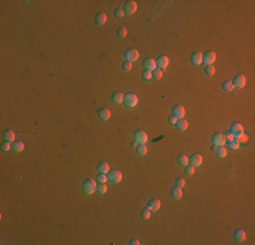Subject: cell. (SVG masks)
I'll list each match as a JSON object with an SVG mask.
<instances>
[{"mask_svg":"<svg viewBox=\"0 0 255 245\" xmlns=\"http://www.w3.org/2000/svg\"><path fill=\"white\" fill-rule=\"evenodd\" d=\"M137 103H138V97L136 95V94H133V93H128L124 97V105L126 106L128 109H133V108H136V106H137Z\"/></svg>","mask_w":255,"mask_h":245,"instance_id":"6da1fadb","label":"cell"},{"mask_svg":"<svg viewBox=\"0 0 255 245\" xmlns=\"http://www.w3.org/2000/svg\"><path fill=\"white\" fill-rule=\"evenodd\" d=\"M212 144L213 146H216L217 149L219 147H224L225 144H227V139H225V136H224V134H221V132H216V134H213L212 135Z\"/></svg>","mask_w":255,"mask_h":245,"instance_id":"7a4b0ae2","label":"cell"},{"mask_svg":"<svg viewBox=\"0 0 255 245\" xmlns=\"http://www.w3.org/2000/svg\"><path fill=\"white\" fill-rule=\"evenodd\" d=\"M96 191V183L92 178H87L83 183V192L84 195H92Z\"/></svg>","mask_w":255,"mask_h":245,"instance_id":"3957f363","label":"cell"},{"mask_svg":"<svg viewBox=\"0 0 255 245\" xmlns=\"http://www.w3.org/2000/svg\"><path fill=\"white\" fill-rule=\"evenodd\" d=\"M229 134H232V136H234L235 139H238L239 136H242V135L244 134L243 125H242L240 122H234V124L231 125V128H229Z\"/></svg>","mask_w":255,"mask_h":245,"instance_id":"277c9868","label":"cell"},{"mask_svg":"<svg viewBox=\"0 0 255 245\" xmlns=\"http://www.w3.org/2000/svg\"><path fill=\"white\" fill-rule=\"evenodd\" d=\"M216 53L215 52H212V51H209V52H206V53H204L202 55V63L204 64H206V65H212L213 63L216 61Z\"/></svg>","mask_w":255,"mask_h":245,"instance_id":"5b68a950","label":"cell"},{"mask_svg":"<svg viewBox=\"0 0 255 245\" xmlns=\"http://www.w3.org/2000/svg\"><path fill=\"white\" fill-rule=\"evenodd\" d=\"M107 177H109V181H111L113 184H117V183H121L122 173L119 170H110L107 173Z\"/></svg>","mask_w":255,"mask_h":245,"instance_id":"8992f818","label":"cell"},{"mask_svg":"<svg viewBox=\"0 0 255 245\" xmlns=\"http://www.w3.org/2000/svg\"><path fill=\"white\" fill-rule=\"evenodd\" d=\"M143 68H144V71L153 72L157 68L156 67V60H153V59H151V57L145 59V60L143 61Z\"/></svg>","mask_w":255,"mask_h":245,"instance_id":"52a82bcc","label":"cell"},{"mask_svg":"<svg viewBox=\"0 0 255 245\" xmlns=\"http://www.w3.org/2000/svg\"><path fill=\"white\" fill-rule=\"evenodd\" d=\"M168 64H170V60H168V57H167L166 55H162V56H159V59L156 60V67H157V70H166L167 67H168Z\"/></svg>","mask_w":255,"mask_h":245,"instance_id":"ba28073f","label":"cell"},{"mask_svg":"<svg viewBox=\"0 0 255 245\" xmlns=\"http://www.w3.org/2000/svg\"><path fill=\"white\" fill-rule=\"evenodd\" d=\"M137 10V4L136 2H133V0H130V2H126L124 6V12L128 15H133L134 12Z\"/></svg>","mask_w":255,"mask_h":245,"instance_id":"9c48e42d","label":"cell"},{"mask_svg":"<svg viewBox=\"0 0 255 245\" xmlns=\"http://www.w3.org/2000/svg\"><path fill=\"white\" fill-rule=\"evenodd\" d=\"M134 140H136L138 144H145L148 142L147 132H144V131H136V132H134Z\"/></svg>","mask_w":255,"mask_h":245,"instance_id":"30bf717a","label":"cell"},{"mask_svg":"<svg viewBox=\"0 0 255 245\" xmlns=\"http://www.w3.org/2000/svg\"><path fill=\"white\" fill-rule=\"evenodd\" d=\"M232 84H234V87H236V89H243L246 86V76L244 75H236L234 78Z\"/></svg>","mask_w":255,"mask_h":245,"instance_id":"8fae6325","label":"cell"},{"mask_svg":"<svg viewBox=\"0 0 255 245\" xmlns=\"http://www.w3.org/2000/svg\"><path fill=\"white\" fill-rule=\"evenodd\" d=\"M125 60L130 63L138 60V51H136V49H129V51H126L125 52Z\"/></svg>","mask_w":255,"mask_h":245,"instance_id":"7c38bea8","label":"cell"},{"mask_svg":"<svg viewBox=\"0 0 255 245\" xmlns=\"http://www.w3.org/2000/svg\"><path fill=\"white\" fill-rule=\"evenodd\" d=\"M189 165L194 166V168L201 166L202 165V157H201L200 154H194V155H191V158L189 159Z\"/></svg>","mask_w":255,"mask_h":245,"instance_id":"4fadbf2b","label":"cell"},{"mask_svg":"<svg viewBox=\"0 0 255 245\" xmlns=\"http://www.w3.org/2000/svg\"><path fill=\"white\" fill-rule=\"evenodd\" d=\"M185 113H186V111H185V108L182 105H177V106H174V109H172V115H174L177 119H183Z\"/></svg>","mask_w":255,"mask_h":245,"instance_id":"5bb4252c","label":"cell"},{"mask_svg":"<svg viewBox=\"0 0 255 245\" xmlns=\"http://www.w3.org/2000/svg\"><path fill=\"white\" fill-rule=\"evenodd\" d=\"M190 61L193 63L194 65H201V64H202V53L194 52L193 55L190 56Z\"/></svg>","mask_w":255,"mask_h":245,"instance_id":"9a60e30c","label":"cell"},{"mask_svg":"<svg viewBox=\"0 0 255 245\" xmlns=\"http://www.w3.org/2000/svg\"><path fill=\"white\" fill-rule=\"evenodd\" d=\"M148 208H149L151 212H156L157 210H160V200H157V199L149 200V203H148Z\"/></svg>","mask_w":255,"mask_h":245,"instance_id":"2e32d148","label":"cell"},{"mask_svg":"<svg viewBox=\"0 0 255 245\" xmlns=\"http://www.w3.org/2000/svg\"><path fill=\"white\" fill-rule=\"evenodd\" d=\"M124 94L122 93H114L111 97V102L114 105H119V103H124Z\"/></svg>","mask_w":255,"mask_h":245,"instance_id":"e0dca14e","label":"cell"},{"mask_svg":"<svg viewBox=\"0 0 255 245\" xmlns=\"http://www.w3.org/2000/svg\"><path fill=\"white\" fill-rule=\"evenodd\" d=\"M98 116H99V119L100 120H103V121H107L109 119H110V116H111V113H110L109 109H99L98 111Z\"/></svg>","mask_w":255,"mask_h":245,"instance_id":"ac0fdd59","label":"cell"},{"mask_svg":"<svg viewBox=\"0 0 255 245\" xmlns=\"http://www.w3.org/2000/svg\"><path fill=\"white\" fill-rule=\"evenodd\" d=\"M234 237H235V240L238 241V243H244V240H246L244 230H242V229H238V230H235Z\"/></svg>","mask_w":255,"mask_h":245,"instance_id":"d6986e66","label":"cell"},{"mask_svg":"<svg viewBox=\"0 0 255 245\" xmlns=\"http://www.w3.org/2000/svg\"><path fill=\"white\" fill-rule=\"evenodd\" d=\"M110 172V166L107 162H100L98 165V173H103V174H107Z\"/></svg>","mask_w":255,"mask_h":245,"instance_id":"ffe728a7","label":"cell"},{"mask_svg":"<svg viewBox=\"0 0 255 245\" xmlns=\"http://www.w3.org/2000/svg\"><path fill=\"white\" fill-rule=\"evenodd\" d=\"M171 196H172V199H175V200L182 199V188H178V187L172 188V189H171Z\"/></svg>","mask_w":255,"mask_h":245,"instance_id":"44dd1931","label":"cell"},{"mask_svg":"<svg viewBox=\"0 0 255 245\" xmlns=\"http://www.w3.org/2000/svg\"><path fill=\"white\" fill-rule=\"evenodd\" d=\"M175 127H177L179 131H186V130H187V127H189V122L185 120V119H179Z\"/></svg>","mask_w":255,"mask_h":245,"instance_id":"7402d4cb","label":"cell"},{"mask_svg":"<svg viewBox=\"0 0 255 245\" xmlns=\"http://www.w3.org/2000/svg\"><path fill=\"white\" fill-rule=\"evenodd\" d=\"M106 22H107V17H106L105 14H98L95 17V23L99 25V26H103Z\"/></svg>","mask_w":255,"mask_h":245,"instance_id":"603a6c76","label":"cell"},{"mask_svg":"<svg viewBox=\"0 0 255 245\" xmlns=\"http://www.w3.org/2000/svg\"><path fill=\"white\" fill-rule=\"evenodd\" d=\"M227 144H228V149L232 150V151H236V150H239V147H240V143H239L236 139L228 140V142H227Z\"/></svg>","mask_w":255,"mask_h":245,"instance_id":"cb8c5ba5","label":"cell"},{"mask_svg":"<svg viewBox=\"0 0 255 245\" xmlns=\"http://www.w3.org/2000/svg\"><path fill=\"white\" fill-rule=\"evenodd\" d=\"M216 155H217V158L224 159V158H227V155H228V151H227L225 147H219L216 151Z\"/></svg>","mask_w":255,"mask_h":245,"instance_id":"d4e9b609","label":"cell"},{"mask_svg":"<svg viewBox=\"0 0 255 245\" xmlns=\"http://www.w3.org/2000/svg\"><path fill=\"white\" fill-rule=\"evenodd\" d=\"M4 140H6V142H10V143L14 142V140H15V134H14V131H11V130L6 131V132H4Z\"/></svg>","mask_w":255,"mask_h":245,"instance_id":"484cf974","label":"cell"},{"mask_svg":"<svg viewBox=\"0 0 255 245\" xmlns=\"http://www.w3.org/2000/svg\"><path fill=\"white\" fill-rule=\"evenodd\" d=\"M136 151H137V154L140 157H144L147 154V151H148V149H147V146L145 144H138V146L136 147Z\"/></svg>","mask_w":255,"mask_h":245,"instance_id":"4316f807","label":"cell"},{"mask_svg":"<svg viewBox=\"0 0 255 245\" xmlns=\"http://www.w3.org/2000/svg\"><path fill=\"white\" fill-rule=\"evenodd\" d=\"M23 149H24L23 142H15L14 144H12V150H14L15 153H22Z\"/></svg>","mask_w":255,"mask_h":245,"instance_id":"83f0119b","label":"cell"},{"mask_svg":"<svg viewBox=\"0 0 255 245\" xmlns=\"http://www.w3.org/2000/svg\"><path fill=\"white\" fill-rule=\"evenodd\" d=\"M235 87H234V84H232V82H229V80H225V82H223V90L227 93H229V91H232Z\"/></svg>","mask_w":255,"mask_h":245,"instance_id":"f1b7e54d","label":"cell"},{"mask_svg":"<svg viewBox=\"0 0 255 245\" xmlns=\"http://www.w3.org/2000/svg\"><path fill=\"white\" fill-rule=\"evenodd\" d=\"M96 192L100 193V195H105L107 192V185L105 183H99V185H96Z\"/></svg>","mask_w":255,"mask_h":245,"instance_id":"f546056e","label":"cell"},{"mask_svg":"<svg viewBox=\"0 0 255 245\" xmlns=\"http://www.w3.org/2000/svg\"><path fill=\"white\" fill-rule=\"evenodd\" d=\"M178 163L182 166H187L189 165V158L186 155H183V154H181V155H178Z\"/></svg>","mask_w":255,"mask_h":245,"instance_id":"4dcf8cb0","label":"cell"},{"mask_svg":"<svg viewBox=\"0 0 255 245\" xmlns=\"http://www.w3.org/2000/svg\"><path fill=\"white\" fill-rule=\"evenodd\" d=\"M204 71H205V74L208 75V76H212V75H215L216 68L213 67V65H206V67L204 68Z\"/></svg>","mask_w":255,"mask_h":245,"instance_id":"1f68e13d","label":"cell"},{"mask_svg":"<svg viewBox=\"0 0 255 245\" xmlns=\"http://www.w3.org/2000/svg\"><path fill=\"white\" fill-rule=\"evenodd\" d=\"M152 78L155 80H160L163 78V71L162 70H157V68H156V70L152 72Z\"/></svg>","mask_w":255,"mask_h":245,"instance_id":"d6a6232c","label":"cell"},{"mask_svg":"<svg viewBox=\"0 0 255 245\" xmlns=\"http://www.w3.org/2000/svg\"><path fill=\"white\" fill-rule=\"evenodd\" d=\"M185 173H186L187 176H193L194 173H196V168H194V166H191V165L185 166Z\"/></svg>","mask_w":255,"mask_h":245,"instance_id":"836d02e7","label":"cell"},{"mask_svg":"<svg viewBox=\"0 0 255 245\" xmlns=\"http://www.w3.org/2000/svg\"><path fill=\"white\" fill-rule=\"evenodd\" d=\"M117 36L119 37V38H125V37L128 36V30L125 29V27H119V29L117 30Z\"/></svg>","mask_w":255,"mask_h":245,"instance_id":"e575fe53","label":"cell"},{"mask_svg":"<svg viewBox=\"0 0 255 245\" xmlns=\"http://www.w3.org/2000/svg\"><path fill=\"white\" fill-rule=\"evenodd\" d=\"M141 78H143L145 82H149L151 79H153V78H152V72H149V71H144L143 75H141Z\"/></svg>","mask_w":255,"mask_h":245,"instance_id":"d590c367","label":"cell"},{"mask_svg":"<svg viewBox=\"0 0 255 245\" xmlns=\"http://www.w3.org/2000/svg\"><path fill=\"white\" fill-rule=\"evenodd\" d=\"M96 180H98V183H107L109 181V177H107V174H103V173H99V176L96 177Z\"/></svg>","mask_w":255,"mask_h":245,"instance_id":"8d00e7d4","label":"cell"},{"mask_svg":"<svg viewBox=\"0 0 255 245\" xmlns=\"http://www.w3.org/2000/svg\"><path fill=\"white\" fill-rule=\"evenodd\" d=\"M149 216H151L149 208H145V210H143V211H141V218H143V219H149Z\"/></svg>","mask_w":255,"mask_h":245,"instance_id":"74e56055","label":"cell"},{"mask_svg":"<svg viewBox=\"0 0 255 245\" xmlns=\"http://www.w3.org/2000/svg\"><path fill=\"white\" fill-rule=\"evenodd\" d=\"M2 150L4 153H7V151H10V150H12V144L10 143V142H6L2 146Z\"/></svg>","mask_w":255,"mask_h":245,"instance_id":"f35d334b","label":"cell"},{"mask_svg":"<svg viewBox=\"0 0 255 245\" xmlns=\"http://www.w3.org/2000/svg\"><path fill=\"white\" fill-rule=\"evenodd\" d=\"M185 180L183 178H177V181H175V187H178V188H183L185 187Z\"/></svg>","mask_w":255,"mask_h":245,"instance_id":"ab89813d","label":"cell"},{"mask_svg":"<svg viewBox=\"0 0 255 245\" xmlns=\"http://www.w3.org/2000/svg\"><path fill=\"white\" fill-rule=\"evenodd\" d=\"M114 15L117 18H122L125 15V12H124V8H117V10L114 11Z\"/></svg>","mask_w":255,"mask_h":245,"instance_id":"60d3db41","label":"cell"},{"mask_svg":"<svg viewBox=\"0 0 255 245\" xmlns=\"http://www.w3.org/2000/svg\"><path fill=\"white\" fill-rule=\"evenodd\" d=\"M122 70H124V71H130L132 70V63L130 61H125L124 64H122Z\"/></svg>","mask_w":255,"mask_h":245,"instance_id":"b9f144b4","label":"cell"},{"mask_svg":"<svg viewBox=\"0 0 255 245\" xmlns=\"http://www.w3.org/2000/svg\"><path fill=\"white\" fill-rule=\"evenodd\" d=\"M236 140H238L239 143H246V142H248V136H247V135H246V134H243V135H242V136H239V138H238V139H236Z\"/></svg>","mask_w":255,"mask_h":245,"instance_id":"7bdbcfd3","label":"cell"},{"mask_svg":"<svg viewBox=\"0 0 255 245\" xmlns=\"http://www.w3.org/2000/svg\"><path fill=\"white\" fill-rule=\"evenodd\" d=\"M178 120H179V119H177V117H175L174 115H172L171 117L168 119V122H170V124H171V125H177V122H178Z\"/></svg>","mask_w":255,"mask_h":245,"instance_id":"ee69618b","label":"cell"},{"mask_svg":"<svg viewBox=\"0 0 255 245\" xmlns=\"http://www.w3.org/2000/svg\"><path fill=\"white\" fill-rule=\"evenodd\" d=\"M224 136H225V139H227V142H228V140H232V139H235V138H234V136H232V134H229V132H228V134H227V135H224Z\"/></svg>","mask_w":255,"mask_h":245,"instance_id":"f6af8a7d","label":"cell"},{"mask_svg":"<svg viewBox=\"0 0 255 245\" xmlns=\"http://www.w3.org/2000/svg\"><path fill=\"white\" fill-rule=\"evenodd\" d=\"M129 244H130V245H138V244H140V241L136 240V238H133V240H130V243H129Z\"/></svg>","mask_w":255,"mask_h":245,"instance_id":"bcb514c9","label":"cell"},{"mask_svg":"<svg viewBox=\"0 0 255 245\" xmlns=\"http://www.w3.org/2000/svg\"><path fill=\"white\" fill-rule=\"evenodd\" d=\"M210 150H212L213 153H216V151H217V147H216V146H212V147H210Z\"/></svg>","mask_w":255,"mask_h":245,"instance_id":"7dc6e473","label":"cell"},{"mask_svg":"<svg viewBox=\"0 0 255 245\" xmlns=\"http://www.w3.org/2000/svg\"><path fill=\"white\" fill-rule=\"evenodd\" d=\"M132 146H133V147H137V146H138V143L136 142V140H133V143H132Z\"/></svg>","mask_w":255,"mask_h":245,"instance_id":"c3c4849f","label":"cell"}]
</instances>
